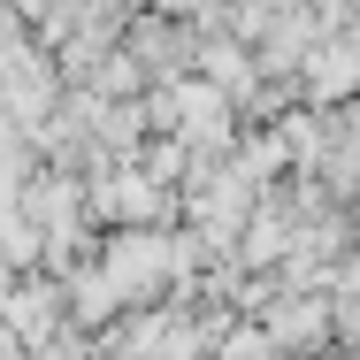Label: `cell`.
<instances>
[{
	"instance_id": "cell-1",
	"label": "cell",
	"mask_w": 360,
	"mask_h": 360,
	"mask_svg": "<svg viewBox=\"0 0 360 360\" xmlns=\"http://www.w3.org/2000/svg\"><path fill=\"white\" fill-rule=\"evenodd\" d=\"M261 338H269V345H291V353H314V345L330 338V307H322V299H284Z\"/></svg>"
},
{
	"instance_id": "cell-2",
	"label": "cell",
	"mask_w": 360,
	"mask_h": 360,
	"mask_svg": "<svg viewBox=\"0 0 360 360\" xmlns=\"http://www.w3.org/2000/svg\"><path fill=\"white\" fill-rule=\"evenodd\" d=\"M276 345L261 338V330H230V338H215V360H269Z\"/></svg>"
}]
</instances>
